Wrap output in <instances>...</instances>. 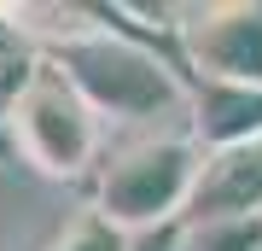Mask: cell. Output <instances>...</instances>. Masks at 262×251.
<instances>
[{
  "mask_svg": "<svg viewBox=\"0 0 262 251\" xmlns=\"http://www.w3.org/2000/svg\"><path fill=\"white\" fill-rule=\"evenodd\" d=\"M41 53H47V70L64 76L99 123H151L169 111H187L192 93L187 70L169 53L122 35L111 24L41 35Z\"/></svg>",
  "mask_w": 262,
  "mask_h": 251,
  "instance_id": "1",
  "label": "cell"
},
{
  "mask_svg": "<svg viewBox=\"0 0 262 251\" xmlns=\"http://www.w3.org/2000/svg\"><path fill=\"white\" fill-rule=\"evenodd\" d=\"M198 169H204V152H198L192 134L140 140V146L117 152L111 164H99V176H94V210L105 216V222H117L128 240L146 234V228L187 222Z\"/></svg>",
  "mask_w": 262,
  "mask_h": 251,
  "instance_id": "2",
  "label": "cell"
},
{
  "mask_svg": "<svg viewBox=\"0 0 262 251\" xmlns=\"http://www.w3.org/2000/svg\"><path fill=\"white\" fill-rule=\"evenodd\" d=\"M6 129H12V146L24 152V164H35L53 181H76L99 164V117L82 105V93L58 70H41V82L18 100Z\"/></svg>",
  "mask_w": 262,
  "mask_h": 251,
  "instance_id": "3",
  "label": "cell"
},
{
  "mask_svg": "<svg viewBox=\"0 0 262 251\" xmlns=\"http://www.w3.org/2000/svg\"><path fill=\"white\" fill-rule=\"evenodd\" d=\"M187 82H233L262 88V0H222L192 6L175 24Z\"/></svg>",
  "mask_w": 262,
  "mask_h": 251,
  "instance_id": "4",
  "label": "cell"
},
{
  "mask_svg": "<svg viewBox=\"0 0 262 251\" xmlns=\"http://www.w3.org/2000/svg\"><path fill=\"white\" fill-rule=\"evenodd\" d=\"M239 216H262V140L204 152V169H198L192 205H187V228L239 222Z\"/></svg>",
  "mask_w": 262,
  "mask_h": 251,
  "instance_id": "5",
  "label": "cell"
},
{
  "mask_svg": "<svg viewBox=\"0 0 262 251\" xmlns=\"http://www.w3.org/2000/svg\"><path fill=\"white\" fill-rule=\"evenodd\" d=\"M187 134L198 140V152H227V146H245V140H262V88L192 82Z\"/></svg>",
  "mask_w": 262,
  "mask_h": 251,
  "instance_id": "6",
  "label": "cell"
},
{
  "mask_svg": "<svg viewBox=\"0 0 262 251\" xmlns=\"http://www.w3.org/2000/svg\"><path fill=\"white\" fill-rule=\"evenodd\" d=\"M41 70H47L41 35L29 24H18L12 12H0V123L18 111V100L41 82Z\"/></svg>",
  "mask_w": 262,
  "mask_h": 251,
  "instance_id": "7",
  "label": "cell"
},
{
  "mask_svg": "<svg viewBox=\"0 0 262 251\" xmlns=\"http://www.w3.org/2000/svg\"><path fill=\"white\" fill-rule=\"evenodd\" d=\"M128 245H134L128 234H122L117 222H105V216L88 205L82 216H70V222L53 234V245H47V251H128Z\"/></svg>",
  "mask_w": 262,
  "mask_h": 251,
  "instance_id": "8",
  "label": "cell"
},
{
  "mask_svg": "<svg viewBox=\"0 0 262 251\" xmlns=\"http://www.w3.org/2000/svg\"><path fill=\"white\" fill-rule=\"evenodd\" d=\"M187 251H262V216H239V222H204V228H187Z\"/></svg>",
  "mask_w": 262,
  "mask_h": 251,
  "instance_id": "9",
  "label": "cell"
}]
</instances>
